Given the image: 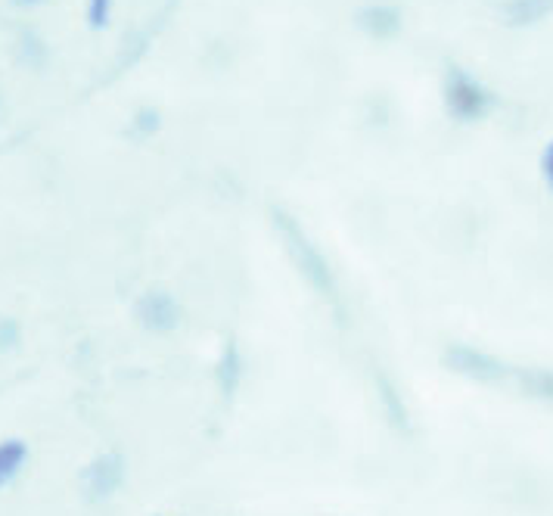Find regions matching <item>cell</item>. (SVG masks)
Instances as JSON below:
<instances>
[{"label": "cell", "mask_w": 553, "mask_h": 516, "mask_svg": "<svg viewBox=\"0 0 553 516\" xmlns=\"http://www.w3.org/2000/svg\"><path fill=\"white\" fill-rule=\"evenodd\" d=\"M109 7H112V0H91V7H87V19H91L94 28H103L106 25Z\"/></svg>", "instance_id": "cell-7"}, {"label": "cell", "mask_w": 553, "mask_h": 516, "mask_svg": "<svg viewBox=\"0 0 553 516\" xmlns=\"http://www.w3.org/2000/svg\"><path fill=\"white\" fill-rule=\"evenodd\" d=\"M553 7V0H519L516 7H510V13H516L519 22H532L535 16L547 13Z\"/></svg>", "instance_id": "cell-6"}, {"label": "cell", "mask_w": 553, "mask_h": 516, "mask_svg": "<svg viewBox=\"0 0 553 516\" xmlns=\"http://www.w3.org/2000/svg\"><path fill=\"white\" fill-rule=\"evenodd\" d=\"M137 318L150 330H171L178 324V305L168 293H147L137 305Z\"/></svg>", "instance_id": "cell-2"}, {"label": "cell", "mask_w": 553, "mask_h": 516, "mask_svg": "<svg viewBox=\"0 0 553 516\" xmlns=\"http://www.w3.org/2000/svg\"><path fill=\"white\" fill-rule=\"evenodd\" d=\"M448 106L457 112L460 119H479L488 109V94L482 84H476L470 75H463L460 69H454L448 75Z\"/></svg>", "instance_id": "cell-1"}, {"label": "cell", "mask_w": 553, "mask_h": 516, "mask_svg": "<svg viewBox=\"0 0 553 516\" xmlns=\"http://www.w3.org/2000/svg\"><path fill=\"white\" fill-rule=\"evenodd\" d=\"M25 457H28V448H25L22 439L0 442V489H4V485H10L19 476Z\"/></svg>", "instance_id": "cell-4"}, {"label": "cell", "mask_w": 553, "mask_h": 516, "mask_svg": "<svg viewBox=\"0 0 553 516\" xmlns=\"http://www.w3.org/2000/svg\"><path fill=\"white\" fill-rule=\"evenodd\" d=\"M84 482H87V492H91L94 498L112 495L122 485V461L115 454L100 457V461H94L91 470H87Z\"/></svg>", "instance_id": "cell-3"}, {"label": "cell", "mask_w": 553, "mask_h": 516, "mask_svg": "<svg viewBox=\"0 0 553 516\" xmlns=\"http://www.w3.org/2000/svg\"><path fill=\"white\" fill-rule=\"evenodd\" d=\"M544 178H547L550 187H553V143H550L547 153H544Z\"/></svg>", "instance_id": "cell-8"}, {"label": "cell", "mask_w": 553, "mask_h": 516, "mask_svg": "<svg viewBox=\"0 0 553 516\" xmlns=\"http://www.w3.org/2000/svg\"><path fill=\"white\" fill-rule=\"evenodd\" d=\"M361 25L376 38H389L398 28V13L392 7H370L361 13Z\"/></svg>", "instance_id": "cell-5"}]
</instances>
